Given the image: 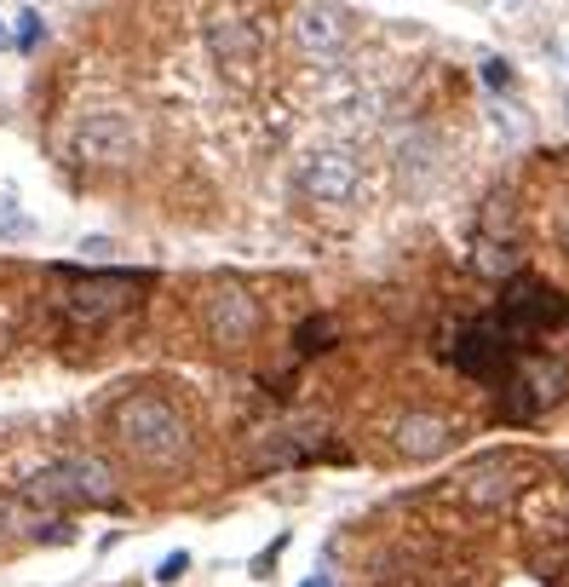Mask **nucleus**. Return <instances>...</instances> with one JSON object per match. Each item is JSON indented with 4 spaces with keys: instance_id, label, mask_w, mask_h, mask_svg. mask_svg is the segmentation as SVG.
I'll use <instances>...</instances> for the list:
<instances>
[{
    "instance_id": "1",
    "label": "nucleus",
    "mask_w": 569,
    "mask_h": 587,
    "mask_svg": "<svg viewBox=\"0 0 569 587\" xmlns=\"http://www.w3.org/2000/svg\"><path fill=\"white\" fill-rule=\"evenodd\" d=\"M110 432L121 438V449L127 455H138V461H179L184 449H190V426H184V415L173 409L167 398H156V392H133V398H121L110 409Z\"/></svg>"
},
{
    "instance_id": "2",
    "label": "nucleus",
    "mask_w": 569,
    "mask_h": 587,
    "mask_svg": "<svg viewBox=\"0 0 569 587\" xmlns=\"http://www.w3.org/2000/svg\"><path fill=\"white\" fill-rule=\"evenodd\" d=\"M69 144L92 167H127L144 150V133H138V121L127 110H87V116L75 121Z\"/></svg>"
},
{
    "instance_id": "3",
    "label": "nucleus",
    "mask_w": 569,
    "mask_h": 587,
    "mask_svg": "<svg viewBox=\"0 0 569 587\" xmlns=\"http://www.w3.org/2000/svg\"><path fill=\"white\" fill-rule=\"evenodd\" d=\"M299 190L311 196V202H328V208H340V202H351L357 196V185H363V167H357V156L345 150V144H322V150H311L305 162H299Z\"/></svg>"
},
{
    "instance_id": "4",
    "label": "nucleus",
    "mask_w": 569,
    "mask_h": 587,
    "mask_svg": "<svg viewBox=\"0 0 569 587\" xmlns=\"http://www.w3.org/2000/svg\"><path fill=\"white\" fill-rule=\"evenodd\" d=\"M29 495H41V501H110L115 478H110L104 461H92V455H69V461H52L46 472H35Z\"/></svg>"
},
{
    "instance_id": "5",
    "label": "nucleus",
    "mask_w": 569,
    "mask_h": 587,
    "mask_svg": "<svg viewBox=\"0 0 569 587\" xmlns=\"http://www.w3.org/2000/svg\"><path fill=\"white\" fill-rule=\"evenodd\" d=\"M133 277H87V282H69L64 288V317L69 323H81V329H98V323H110L115 311L133 306Z\"/></svg>"
},
{
    "instance_id": "6",
    "label": "nucleus",
    "mask_w": 569,
    "mask_h": 587,
    "mask_svg": "<svg viewBox=\"0 0 569 587\" xmlns=\"http://www.w3.org/2000/svg\"><path fill=\"white\" fill-rule=\"evenodd\" d=\"M202 323H207V334H213L219 346H242V340H253V329H259V306H253L248 288L219 282V288L202 300Z\"/></svg>"
},
{
    "instance_id": "7",
    "label": "nucleus",
    "mask_w": 569,
    "mask_h": 587,
    "mask_svg": "<svg viewBox=\"0 0 569 587\" xmlns=\"http://www.w3.org/2000/svg\"><path fill=\"white\" fill-rule=\"evenodd\" d=\"M207 47H213V58L225 64V70H242V64H253V24L236 12V6H213L207 12Z\"/></svg>"
},
{
    "instance_id": "8",
    "label": "nucleus",
    "mask_w": 569,
    "mask_h": 587,
    "mask_svg": "<svg viewBox=\"0 0 569 587\" xmlns=\"http://www.w3.org/2000/svg\"><path fill=\"white\" fill-rule=\"evenodd\" d=\"M294 41L311 52V58H334V52L345 47V12L334 0H311L294 18Z\"/></svg>"
},
{
    "instance_id": "9",
    "label": "nucleus",
    "mask_w": 569,
    "mask_h": 587,
    "mask_svg": "<svg viewBox=\"0 0 569 587\" xmlns=\"http://www.w3.org/2000/svg\"><path fill=\"white\" fill-rule=\"evenodd\" d=\"M391 444H397V455H409V461H426V455H437V449L449 444V432H443L437 415H403L397 432H391Z\"/></svg>"
},
{
    "instance_id": "10",
    "label": "nucleus",
    "mask_w": 569,
    "mask_h": 587,
    "mask_svg": "<svg viewBox=\"0 0 569 587\" xmlns=\"http://www.w3.org/2000/svg\"><path fill=\"white\" fill-rule=\"evenodd\" d=\"M0 236H35V219L23 213V202L12 190H0Z\"/></svg>"
},
{
    "instance_id": "11",
    "label": "nucleus",
    "mask_w": 569,
    "mask_h": 587,
    "mask_svg": "<svg viewBox=\"0 0 569 587\" xmlns=\"http://www.w3.org/2000/svg\"><path fill=\"white\" fill-rule=\"evenodd\" d=\"M29 524H41L29 501H0V536H29Z\"/></svg>"
},
{
    "instance_id": "12",
    "label": "nucleus",
    "mask_w": 569,
    "mask_h": 587,
    "mask_svg": "<svg viewBox=\"0 0 569 587\" xmlns=\"http://www.w3.org/2000/svg\"><path fill=\"white\" fill-rule=\"evenodd\" d=\"M184 570H190V553H167V559L156 564V582H161V587H173Z\"/></svg>"
},
{
    "instance_id": "13",
    "label": "nucleus",
    "mask_w": 569,
    "mask_h": 587,
    "mask_svg": "<svg viewBox=\"0 0 569 587\" xmlns=\"http://www.w3.org/2000/svg\"><path fill=\"white\" fill-rule=\"evenodd\" d=\"M18 47L29 52V47H41V18L35 12H23V29H18Z\"/></svg>"
},
{
    "instance_id": "14",
    "label": "nucleus",
    "mask_w": 569,
    "mask_h": 587,
    "mask_svg": "<svg viewBox=\"0 0 569 587\" xmlns=\"http://www.w3.org/2000/svg\"><path fill=\"white\" fill-rule=\"evenodd\" d=\"M483 81H489V87H506V58H483Z\"/></svg>"
},
{
    "instance_id": "15",
    "label": "nucleus",
    "mask_w": 569,
    "mask_h": 587,
    "mask_svg": "<svg viewBox=\"0 0 569 587\" xmlns=\"http://www.w3.org/2000/svg\"><path fill=\"white\" fill-rule=\"evenodd\" d=\"M110 248H115L110 236H87V242H81V254H92V259H104Z\"/></svg>"
},
{
    "instance_id": "16",
    "label": "nucleus",
    "mask_w": 569,
    "mask_h": 587,
    "mask_svg": "<svg viewBox=\"0 0 569 587\" xmlns=\"http://www.w3.org/2000/svg\"><path fill=\"white\" fill-rule=\"evenodd\" d=\"M6 47H18V35H12V24L0 18V52H6Z\"/></svg>"
},
{
    "instance_id": "17",
    "label": "nucleus",
    "mask_w": 569,
    "mask_h": 587,
    "mask_svg": "<svg viewBox=\"0 0 569 587\" xmlns=\"http://www.w3.org/2000/svg\"><path fill=\"white\" fill-rule=\"evenodd\" d=\"M506 12H529V6H535V0H501Z\"/></svg>"
},
{
    "instance_id": "18",
    "label": "nucleus",
    "mask_w": 569,
    "mask_h": 587,
    "mask_svg": "<svg viewBox=\"0 0 569 587\" xmlns=\"http://www.w3.org/2000/svg\"><path fill=\"white\" fill-rule=\"evenodd\" d=\"M558 236H564V248H569V208L558 213Z\"/></svg>"
},
{
    "instance_id": "19",
    "label": "nucleus",
    "mask_w": 569,
    "mask_h": 587,
    "mask_svg": "<svg viewBox=\"0 0 569 587\" xmlns=\"http://www.w3.org/2000/svg\"><path fill=\"white\" fill-rule=\"evenodd\" d=\"M305 587H328V576H311V582H305Z\"/></svg>"
},
{
    "instance_id": "20",
    "label": "nucleus",
    "mask_w": 569,
    "mask_h": 587,
    "mask_svg": "<svg viewBox=\"0 0 569 587\" xmlns=\"http://www.w3.org/2000/svg\"><path fill=\"white\" fill-rule=\"evenodd\" d=\"M564 116H569V98H564Z\"/></svg>"
}]
</instances>
